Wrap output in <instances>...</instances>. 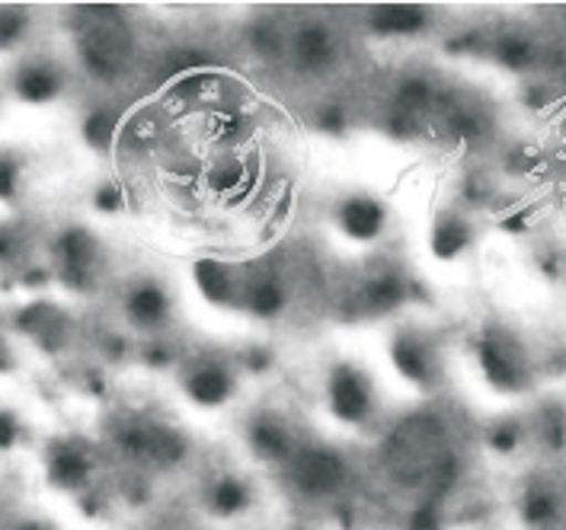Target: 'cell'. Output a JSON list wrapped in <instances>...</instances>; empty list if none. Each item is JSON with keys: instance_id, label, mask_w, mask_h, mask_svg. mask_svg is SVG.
I'll list each match as a JSON object with an SVG mask.
<instances>
[{"instance_id": "obj_35", "label": "cell", "mask_w": 566, "mask_h": 530, "mask_svg": "<svg viewBox=\"0 0 566 530\" xmlns=\"http://www.w3.org/2000/svg\"><path fill=\"white\" fill-rule=\"evenodd\" d=\"M23 442V422L13 410H0V454L13 451L17 444Z\"/></svg>"}, {"instance_id": "obj_26", "label": "cell", "mask_w": 566, "mask_h": 530, "mask_svg": "<svg viewBox=\"0 0 566 530\" xmlns=\"http://www.w3.org/2000/svg\"><path fill=\"white\" fill-rule=\"evenodd\" d=\"M518 515L532 530H551L560 518V496L544 483H532L518 499Z\"/></svg>"}, {"instance_id": "obj_31", "label": "cell", "mask_w": 566, "mask_h": 530, "mask_svg": "<svg viewBox=\"0 0 566 530\" xmlns=\"http://www.w3.org/2000/svg\"><path fill=\"white\" fill-rule=\"evenodd\" d=\"M90 208L103 218H119L128 211V189L119 179H99L90 192Z\"/></svg>"}, {"instance_id": "obj_18", "label": "cell", "mask_w": 566, "mask_h": 530, "mask_svg": "<svg viewBox=\"0 0 566 530\" xmlns=\"http://www.w3.org/2000/svg\"><path fill=\"white\" fill-rule=\"evenodd\" d=\"M189 282L196 297L218 314H238L240 288H243V263L224 256H199L189 265Z\"/></svg>"}, {"instance_id": "obj_23", "label": "cell", "mask_w": 566, "mask_h": 530, "mask_svg": "<svg viewBox=\"0 0 566 530\" xmlns=\"http://www.w3.org/2000/svg\"><path fill=\"white\" fill-rule=\"evenodd\" d=\"M122 113L113 99H96L77 118V135L93 153H109L119 148L122 138Z\"/></svg>"}, {"instance_id": "obj_19", "label": "cell", "mask_w": 566, "mask_h": 530, "mask_svg": "<svg viewBox=\"0 0 566 530\" xmlns=\"http://www.w3.org/2000/svg\"><path fill=\"white\" fill-rule=\"evenodd\" d=\"M202 505L211 521L238 524L243 518H250V511L256 508V486L238 467H218L211 470L209 483L202 489Z\"/></svg>"}, {"instance_id": "obj_15", "label": "cell", "mask_w": 566, "mask_h": 530, "mask_svg": "<svg viewBox=\"0 0 566 530\" xmlns=\"http://www.w3.org/2000/svg\"><path fill=\"white\" fill-rule=\"evenodd\" d=\"M202 192L214 199V202H224V205H240L247 199L256 195V186H260V160L250 153V150L240 148H218L214 157L202 167Z\"/></svg>"}, {"instance_id": "obj_3", "label": "cell", "mask_w": 566, "mask_h": 530, "mask_svg": "<svg viewBox=\"0 0 566 530\" xmlns=\"http://www.w3.org/2000/svg\"><path fill=\"white\" fill-rule=\"evenodd\" d=\"M109 442L138 470H179L192 457V442L177 422L154 413H125L113 422Z\"/></svg>"}, {"instance_id": "obj_8", "label": "cell", "mask_w": 566, "mask_h": 530, "mask_svg": "<svg viewBox=\"0 0 566 530\" xmlns=\"http://www.w3.org/2000/svg\"><path fill=\"white\" fill-rule=\"evenodd\" d=\"M119 320L132 339L167 336L177 324V292L150 268H135L119 285Z\"/></svg>"}, {"instance_id": "obj_13", "label": "cell", "mask_w": 566, "mask_h": 530, "mask_svg": "<svg viewBox=\"0 0 566 530\" xmlns=\"http://www.w3.org/2000/svg\"><path fill=\"white\" fill-rule=\"evenodd\" d=\"M240 442L256 464L282 470L285 460L298 451L304 435L298 432V422L289 410L263 403L240 418Z\"/></svg>"}, {"instance_id": "obj_29", "label": "cell", "mask_w": 566, "mask_h": 530, "mask_svg": "<svg viewBox=\"0 0 566 530\" xmlns=\"http://www.w3.org/2000/svg\"><path fill=\"white\" fill-rule=\"evenodd\" d=\"M186 349H179L174 336H154V339H142L135 346V361H142L145 371H177L179 358Z\"/></svg>"}, {"instance_id": "obj_22", "label": "cell", "mask_w": 566, "mask_h": 530, "mask_svg": "<svg viewBox=\"0 0 566 530\" xmlns=\"http://www.w3.org/2000/svg\"><path fill=\"white\" fill-rule=\"evenodd\" d=\"M432 118H439L442 135H446L448 141H454L461 148L480 145L493 131L490 113L480 103H474V99H461V96H448V99L439 96V106H436Z\"/></svg>"}, {"instance_id": "obj_27", "label": "cell", "mask_w": 566, "mask_h": 530, "mask_svg": "<svg viewBox=\"0 0 566 530\" xmlns=\"http://www.w3.org/2000/svg\"><path fill=\"white\" fill-rule=\"evenodd\" d=\"M528 435L547 451L566 447V403L564 400H544L537 403L535 415L528 422Z\"/></svg>"}, {"instance_id": "obj_25", "label": "cell", "mask_w": 566, "mask_h": 530, "mask_svg": "<svg viewBox=\"0 0 566 530\" xmlns=\"http://www.w3.org/2000/svg\"><path fill=\"white\" fill-rule=\"evenodd\" d=\"M285 30L289 23L279 17L260 13L243 26V45L250 52V59H256L266 67H282L285 64Z\"/></svg>"}, {"instance_id": "obj_11", "label": "cell", "mask_w": 566, "mask_h": 530, "mask_svg": "<svg viewBox=\"0 0 566 530\" xmlns=\"http://www.w3.org/2000/svg\"><path fill=\"white\" fill-rule=\"evenodd\" d=\"M390 371L417 393H436L446 381V358L439 339L417 324H400L388 336Z\"/></svg>"}, {"instance_id": "obj_14", "label": "cell", "mask_w": 566, "mask_h": 530, "mask_svg": "<svg viewBox=\"0 0 566 530\" xmlns=\"http://www.w3.org/2000/svg\"><path fill=\"white\" fill-rule=\"evenodd\" d=\"M413 297L410 275L390 259H378L361 268L353 288H349V307L361 320H388L400 314Z\"/></svg>"}, {"instance_id": "obj_36", "label": "cell", "mask_w": 566, "mask_h": 530, "mask_svg": "<svg viewBox=\"0 0 566 530\" xmlns=\"http://www.w3.org/2000/svg\"><path fill=\"white\" fill-rule=\"evenodd\" d=\"M7 530H55L52 524H45V521H39V518H20V521H13Z\"/></svg>"}, {"instance_id": "obj_10", "label": "cell", "mask_w": 566, "mask_h": 530, "mask_svg": "<svg viewBox=\"0 0 566 530\" xmlns=\"http://www.w3.org/2000/svg\"><path fill=\"white\" fill-rule=\"evenodd\" d=\"M109 253L84 224H67L52 240V278L71 295H96L106 278Z\"/></svg>"}, {"instance_id": "obj_12", "label": "cell", "mask_w": 566, "mask_h": 530, "mask_svg": "<svg viewBox=\"0 0 566 530\" xmlns=\"http://www.w3.org/2000/svg\"><path fill=\"white\" fill-rule=\"evenodd\" d=\"M327 221L336 240L358 246V250H375L388 240L394 211L371 189H346V192L333 195Z\"/></svg>"}, {"instance_id": "obj_16", "label": "cell", "mask_w": 566, "mask_h": 530, "mask_svg": "<svg viewBox=\"0 0 566 530\" xmlns=\"http://www.w3.org/2000/svg\"><path fill=\"white\" fill-rule=\"evenodd\" d=\"M45 479L64 496H84L96 479V451L84 438H59L45 447Z\"/></svg>"}, {"instance_id": "obj_7", "label": "cell", "mask_w": 566, "mask_h": 530, "mask_svg": "<svg viewBox=\"0 0 566 530\" xmlns=\"http://www.w3.org/2000/svg\"><path fill=\"white\" fill-rule=\"evenodd\" d=\"M295 304H298V278H295V263L289 256L272 253L256 263H243L240 317L253 324L275 326L292 317Z\"/></svg>"}, {"instance_id": "obj_33", "label": "cell", "mask_w": 566, "mask_h": 530, "mask_svg": "<svg viewBox=\"0 0 566 530\" xmlns=\"http://www.w3.org/2000/svg\"><path fill=\"white\" fill-rule=\"evenodd\" d=\"M27 186V163L23 157L0 150V205H10L23 195Z\"/></svg>"}, {"instance_id": "obj_21", "label": "cell", "mask_w": 566, "mask_h": 530, "mask_svg": "<svg viewBox=\"0 0 566 530\" xmlns=\"http://www.w3.org/2000/svg\"><path fill=\"white\" fill-rule=\"evenodd\" d=\"M361 26L375 39H419L436 26V13L419 3H378L361 10Z\"/></svg>"}, {"instance_id": "obj_2", "label": "cell", "mask_w": 566, "mask_h": 530, "mask_svg": "<svg viewBox=\"0 0 566 530\" xmlns=\"http://www.w3.org/2000/svg\"><path fill=\"white\" fill-rule=\"evenodd\" d=\"M471 361L483 386L496 396H528L541 381L532 342L500 317H490L474 329Z\"/></svg>"}, {"instance_id": "obj_20", "label": "cell", "mask_w": 566, "mask_h": 530, "mask_svg": "<svg viewBox=\"0 0 566 530\" xmlns=\"http://www.w3.org/2000/svg\"><path fill=\"white\" fill-rule=\"evenodd\" d=\"M426 243H429V256L439 265L464 263L478 243V224L471 211H464L461 205L436 208Z\"/></svg>"}, {"instance_id": "obj_5", "label": "cell", "mask_w": 566, "mask_h": 530, "mask_svg": "<svg viewBox=\"0 0 566 530\" xmlns=\"http://www.w3.org/2000/svg\"><path fill=\"white\" fill-rule=\"evenodd\" d=\"M321 406L346 432H361L378 422L381 415V393L375 374L356 358H329L321 374Z\"/></svg>"}, {"instance_id": "obj_30", "label": "cell", "mask_w": 566, "mask_h": 530, "mask_svg": "<svg viewBox=\"0 0 566 530\" xmlns=\"http://www.w3.org/2000/svg\"><path fill=\"white\" fill-rule=\"evenodd\" d=\"M311 121H314V128H317L324 138H346V135L356 128V113H353V106L343 103V99H324V103L314 106Z\"/></svg>"}, {"instance_id": "obj_32", "label": "cell", "mask_w": 566, "mask_h": 530, "mask_svg": "<svg viewBox=\"0 0 566 530\" xmlns=\"http://www.w3.org/2000/svg\"><path fill=\"white\" fill-rule=\"evenodd\" d=\"M32 32V13L27 7H0V52L23 45Z\"/></svg>"}, {"instance_id": "obj_6", "label": "cell", "mask_w": 566, "mask_h": 530, "mask_svg": "<svg viewBox=\"0 0 566 530\" xmlns=\"http://www.w3.org/2000/svg\"><path fill=\"white\" fill-rule=\"evenodd\" d=\"M279 473H282L289 492H295L301 501L324 505V501H336L346 496V489L353 483V460L336 444L304 438Z\"/></svg>"}, {"instance_id": "obj_28", "label": "cell", "mask_w": 566, "mask_h": 530, "mask_svg": "<svg viewBox=\"0 0 566 530\" xmlns=\"http://www.w3.org/2000/svg\"><path fill=\"white\" fill-rule=\"evenodd\" d=\"M528 422L522 415H500L486 425L483 432V444L496 454V457H512L518 454L525 442H528Z\"/></svg>"}, {"instance_id": "obj_1", "label": "cell", "mask_w": 566, "mask_h": 530, "mask_svg": "<svg viewBox=\"0 0 566 530\" xmlns=\"http://www.w3.org/2000/svg\"><path fill=\"white\" fill-rule=\"evenodd\" d=\"M71 45L81 74L93 87H122L142 64V35L128 10L122 7H74Z\"/></svg>"}, {"instance_id": "obj_4", "label": "cell", "mask_w": 566, "mask_h": 530, "mask_svg": "<svg viewBox=\"0 0 566 530\" xmlns=\"http://www.w3.org/2000/svg\"><path fill=\"white\" fill-rule=\"evenodd\" d=\"M179 396L196 413H224L240 400L243 374L234 354L221 349H186L174 371Z\"/></svg>"}, {"instance_id": "obj_17", "label": "cell", "mask_w": 566, "mask_h": 530, "mask_svg": "<svg viewBox=\"0 0 566 530\" xmlns=\"http://www.w3.org/2000/svg\"><path fill=\"white\" fill-rule=\"evenodd\" d=\"M71 87L67 64L55 55H30L10 71V93L27 106H52Z\"/></svg>"}, {"instance_id": "obj_24", "label": "cell", "mask_w": 566, "mask_h": 530, "mask_svg": "<svg viewBox=\"0 0 566 530\" xmlns=\"http://www.w3.org/2000/svg\"><path fill=\"white\" fill-rule=\"evenodd\" d=\"M486 52L509 74H532L537 64H541V45H537V39L522 30H506L500 32V35H490Z\"/></svg>"}, {"instance_id": "obj_34", "label": "cell", "mask_w": 566, "mask_h": 530, "mask_svg": "<svg viewBox=\"0 0 566 530\" xmlns=\"http://www.w3.org/2000/svg\"><path fill=\"white\" fill-rule=\"evenodd\" d=\"M537 272H541V278L544 282H551V285H560L566 278V256L560 250H541L537 253Z\"/></svg>"}, {"instance_id": "obj_9", "label": "cell", "mask_w": 566, "mask_h": 530, "mask_svg": "<svg viewBox=\"0 0 566 530\" xmlns=\"http://www.w3.org/2000/svg\"><path fill=\"white\" fill-rule=\"evenodd\" d=\"M346 61V35L327 17H295L285 30V64L282 71L301 81H324Z\"/></svg>"}]
</instances>
